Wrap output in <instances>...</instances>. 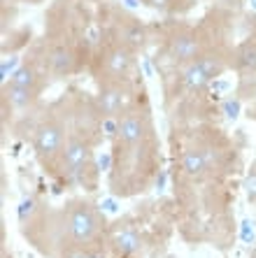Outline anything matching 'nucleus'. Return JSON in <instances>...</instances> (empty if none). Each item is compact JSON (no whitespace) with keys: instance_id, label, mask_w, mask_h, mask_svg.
Returning a JSON list of instances; mask_svg holds the SVG:
<instances>
[{"instance_id":"5701e85b","label":"nucleus","mask_w":256,"mask_h":258,"mask_svg":"<svg viewBox=\"0 0 256 258\" xmlns=\"http://www.w3.org/2000/svg\"><path fill=\"white\" fill-rule=\"evenodd\" d=\"M254 7H256V0H254Z\"/></svg>"},{"instance_id":"7ed1b4c3","label":"nucleus","mask_w":256,"mask_h":258,"mask_svg":"<svg viewBox=\"0 0 256 258\" xmlns=\"http://www.w3.org/2000/svg\"><path fill=\"white\" fill-rule=\"evenodd\" d=\"M100 66L105 82H128L133 68H135V49H131L124 42L112 44L103 51Z\"/></svg>"},{"instance_id":"0eeeda50","label":"nucleus","mask_w":256,"mask_h":258,"mask_svg":"<svg viewBox=\"0 0 256 258\" xmlns=\"http://www.w3.org/2000/svg\"><path fill=\"white\" fill-rule=\"evenodd\" d=\"M47 63L52 75H56V77H68L77 70V56L68 44H59V47L52 49L47 56Z\"/></svg>"},{"instance_id":"ddd939ff","label":"nucleus","mask_w":256,"mask_h":258,"mask_svg":"<svg viewBox=\"0 0 256 258\" xmlns=\"http://www.w3.org/2000/svg\"><path fill=\"white\" fill-rule=\"evenodd\" d=\"M10 84L21 86V89H30V91H40V77H37V72L30 66H21L10 77Z\"/></svg>"},{"instance_id":"9d476101","label":"nucleus","mask_w":256,"mask_h":258,"mask_svg":"<svg viewBox=\"0 0 256 258\" xmlns=\"http://www.w3.org/2000/svg\"><path fill=\"white\" fill-rule=\"evenodd\" d=\"M233 66L238 72H256V40H247L235 49Z\"/></svg>"},{"instance_id":"6e6552de","label":"nucleus","mask_w":256,"mask_h":258,"mask_svg":"<svg viewBox=\"0 0 256 258\" xmlns=\"http://www.w3.org/2000/svg\"><path fill=\"white\" fill-rule=\"evenodd\" d=\"M210 149H186L182 154V170L191 179H200L212 168V156L208 154Z\"/></svg>"},{"instance_id":"a211bd4d","label":"nucleus","mask_w":256,"mask_h":258,"mask_svg":"<svg viewBox=\"0 0 256 258\" xmlns=\"http://www.w3.org/2000/svg\"><path fill=\"white\" fill-rule=\"evenodd\" d=\"M244 186H247V196H249L251 200H256V172L251 174L249 179H247V184H244Z\"/></svg>"},{"instance_id":"1a4fd4ad","label":"nucleus","mask_w":256,"mask_h":258,"mask_svg":"<svg viewBox=\"0 0 256 258\" xmlns=\"http://www.w3.org/2000/svg\"><path fill=\"white\" fill-rule=\"evenodd\" d=\"M179 79H182V84H184L189 91H202L205 86L212 84V79L205 75V70L200 68V63H198V60H191V63H186V66L182 68V75H179Z\"/></svg>"},{"instance_id":"4468645a","label":"nucleus","mask_w":256,"mask_h":258,"mask_svg":"<svg viewBox=\"0 0 256 258\" xmlns=\"http://www.w3.org/2000/svg\"><path fill=\"white\" fill-rule=\"evenodd\" d=\"M119 42L128 44L131 49L142 47V42H144V28L140 24H128L124 30H121V40H119Z\"/></svg>"},{"instance_id":"dca6fc26","label":"nucleus","mask_w":256,"mask_h":258,"mask_svg":"<svg viewBox=\"0 0 256 258\" xmlns=\"http://www.w3.org/2000/svg\"><path fill=\"white\" fill-rule=\"evenodd\" d=\"M224 112H226V116L235 119V116L240 114V102H238V100H228V102H224Z\"/></svg>"},{"instance_id":"aec40b11","label":"nucleus","mask_w":256,"mask_h":258,"mask_svg":"<svg viewBox=\"0 0 256 258\" xmlns=\"http://www.w3.org/2000/svg\"><path fill=\"white\" fill-rule=\"evenodd\" d=\"M63 258H89V251H82V249H72V251H68Z\"/></svg>"},{"instance_id":"f257e3e1","label":"nucleus","mask_w":256,"mask_h":258,"mask_svg":"<svg viewBox=\"0 0 256 258\" xmlns=\"http://www.w3.org/2000/svg\"><path fill=\"white\" fill-rule=\"evenodd\" d=\"M66 228H68V235L75 244H89V242L95 240L98 235V228H100V219L95 214V210L91 205L86 203H77L72 205L68 210V216H66Z\"/></svg>"},{"instance_id":"f03ea898","label":"nucleus","mask_w":256,"mask_h":258,"mask_svg":"<svg viewBox=\"0 0 256 258\" xmlns=\"http://www.w3.org/2000/svg\"><path fill=\"white\" fill-rule=\"evenodd\" d=\"M66 128L61 121H44L40 128L35 131V138H33V149H35V156L40 158L44 165L52 161H59L61 151L66 147Z\"/></svg>"},{"instance_id":"9b49d317","label":"nucleus","mask_w":256,"mask_h":258,"mask_svg":"<svg viewBox=\"0 0 256 258\" xmlns=\"http://www.w3.org/2000/svg\"><path fill=\"white\" fill-rule=\"evenodd\" d=\"M3 93H5V100L17 109H26L30 107L37 98V91H30V89H21V86H14V84H5L3 86Z\"/></svg>"},{"instance_id":"f8f14e48","label":"nucleus","mask_w":256,"mask_h":258,"mask_svg":"<svg viewBox=\"0 0 256 258\" xmlns=\"http://www.w3.org/2000/svg\"><path fill=\"white\" fill-rule=\"evenodd\" d=\"M112 242H114V249L119 253H124V256H131V253H135L140 249V237H137V233L133 228L119 230V233L114 235Z\"/></svg>"},{"instance_id":"412c9836","label":"nucleus","mask_w":256,"mask_h":258,"mask_svg":"<svg viewBox=\"0 0 256 258\" xmlns=\"http://www.w3.org/2000/svg\"><path fill=\"white\" fill-rule=\"evenodd\" d=\"M89 258H105L100 251H89Z\"/></svg>"},{"instance_id":"6ab92c4d","label":"nucleus","mask_w":256,"mask_h":258,"mask_svg":"<svg viewBox=\"0 0 256 258\" xmlns=\"http://www.w3.org/2000/svg\"><path fill=\"white\" fill-rule=\"evenodd\" d=\"M242 226H244V228H242V237H244V242H251V240H254V228H251V226H254V223L244 221Z\"/></svg>"},{"instance_id":"4be33fe9","label":"nucleus","mask_w":256,"mask_h":258,"mask_svg":"<svg viewBox=\"0 0 256 258\" xmlns=\"http://www.w3.org/2000/svg\"><path fill=\"white\" fill-rule=\"evenodd\" d=\"M24 3H40V0H24Z\"/></svg>"},{"instance_id":"39448f33","label":"nucleus","mask_w":256,"mask_h":258,"mask_svg":"<svg viewBox=\"0 0 256 258\" xmlns=\"http://www.w3.org/2000/svg\"><path fill=\"white\" fill-rule=\"evenodd\" d=\"M61 170L66 177H77L84 170L89 168L91 163V144L79 135H70L66 140V147L61 151Z\"/></svg>"},{"instance_id":"20e7f679","label":"nucleus","mask_w":256,"mask_h":258,"mask_svg":"<svg viewBox=\"0 0 256 258\" xmlns=\"http://www.w3.org/2000/svg\"><path fill=\"white\" fill-rule=\"evenodd\" d=\"M95 102L103 116H121L133 105V98L126 82H103Z\"/></svg>"},{"instance_id":"423d86ee","label":"nucleus","mask_w":256,"mask_h":258,"mask_svg":"<svg viewBox=\"0 0 256 258\" xmlns=\"http://www.w3.org/2000/svg\"><path fill=\"white\" fill-rule=\"evenodd\" d=\"M168 54L173 60L186 66V63L196 60L202 54V44L193 30H179L168 40Z\"/></svg>"},{"instance_id":"2eb2a0df","label":"nucleus","mask_w":256,"mask_h":258,"mask_svg":"<svg viewBox=\"0 0 256 258\" xmlns=\"http://www.w3.org/2000/svg\"><path fill=\"white\" fill-rule=\"evenodd\" d=\"M17 66H19V58H17V56H10V58H3V68H0V70H3V84H5V82H7V70H10V77H12L14 72H17V70H14V68H17Z\"/></svg>"},{"instance_id":"f3484780","label":"nucleus","mask_w":256,"mask_h":258,"mask_svg":"<svg viewBox=\"0 0 256 258\" xmlns=\"http://www.w3.org/2000/svg\"><path fill=\"white\" fill-rule=\"evenodd\" d=\"M144 3L156 10H175V0H144Z\"/></svg>"}]
</instances>
